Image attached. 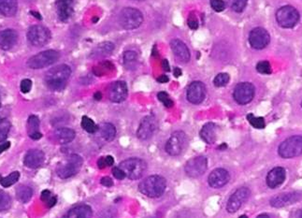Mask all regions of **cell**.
Returning <instances> with one entry per match:
<instances>
[{"label": "cell", "instance_id": "cell-1", "mask_svg": "<svg viewBox=\"0 0 302 218\" xmlns=\"http://www.w3.org/2000/svg\"><path fill=\"white\" fill-rule=\"evenodd\" d=\"M71 75V68L67 65H59L50 68L45 76V83L52 91H61L67 85V80Z\"/></svg>", "mask_w": 302, "mask_h": 218}, {"label": "cell", "instance_id": "cell-2", "mask_svg": "<svg viewBox=\"0 0 302 218\" xmlns=\"http://www.w3.org/2000/svg\"><path fill=\"white\" fill-rule=\"evenodd\" d=\"M167 187V180L160 175H151L147 177L139 185V190L141 193L149 198H159Z\"/></svg>", "mask_w": 302, "mask_h": 218}, {"label": "cell", "instance_id": "cell-3", "mask_svg": "<svg viewBox=\"0 0 302 218\" xmlns=\"http://www.w3.org/2000/svg\"><path fill=\"white\" fill-rule=\"evenodd\" d=\"M83 166V159L78 155H70L59 163L56 173L61 179H67L74 176Z\"/></svg>", "mask_w": 302, "mask_h": 218}, {"label": "cell", "instance_id": "cell-4", "mask_svg": "<svg viewBox=\"0 0 302 218\" xmlns=\"http://www.w3.org/2000/svg\"><path fill=\"white\" fill-rule=\"evenodd\" d=\"M119 168L125 172L126 176L130 180H139L143 176L147 168V164L144 160L133 158L121 162L119 164Z\"/></svg>", "mask_w": 302, "mask_h": 218}, {"label": "cell", "instance_id": "cell-5", "mask_svg": "<svg viewBox=\"0 0 302 218\" xmlns=\"http://www.w3.org/2000/svg\"><path fill=\"white\" fill-rule=\"evenodd\" d=\"M278 154L283 159H293L302 154V136H292L280 144Z\"/></svg>", "mask_w": 302, "mask_h": 218}, {"label": "cell", "instance_id": "cell-6", "mask_svg": "<svg viewBox=\"0 0 302 218\" xmlns=\"http://www.w3.org/2000/svg\"><path fill=\"white\" fill-rule=\"evenodd\" d=\"M60 54L57 51H43L42 53H39L28 59L26 65L30 68L40 69L54 64L58 60Z\"/></svg>", "mask_w": 302, "mask_h": 218}, {"label": "cell", "instance_id": "cell-7", "mask_svg": "<svg viewBox=\"0 0 302 218\" xmlns=\"http://www.w3.org/2000/svg\"><path fill=\"white\" fill-rule=\"evenodd\" d=\"M119 22L126 30H133L143 24V13L137 8H123L119 14Z\"/></svg>", "mask_w": 302, "mask_h": 218}, {"label": "cell", "instance_id": "cell-8", "mask_svg": "<svg viewBox=\"0 0 302 218\" xmlns=\"http://www.w3.org/2000/svg\"><path fill=\"white\" fill-rule=\"evenodd\" d=\"M27 40L33 46L42 47L50 42V30L43 25H33L27 31Z\"/></svg>", "mask_w": 302, "mask_h": 218}, {"label": "cell", "instance_id": "cell-9", "mask_svg": "<svg viewBox=\"0 0 302 218\" xmlns=\"http://www.w3.org/2000/svg\"><path fill=\"white\" fill-rule=\"evenodd\" d=\"M276 19L278 24L282 27L291 28L298 24L300 20V13L292 6H284L278 9Z\"/></svg>", "mask_w": 302, "mask_h": 218}, {"label": "cell", "instance_id": "cell-10", "mask_svg": "<svg viewBox=\"0 0 302 218\" xmlns=\"http://www.w3.org/2000/svg\"><path fill=\"white\" fill-rule=\"evenodd\" d=\"M187 137L184 131H175L169 137L166 143V152L171 157H176L185 150Z\"/></svg>", "mask_w": 302, "mask_h": 218}, {"label": "cell", "instance_id": "cell-11", "mask_svg": "<svg viewBox=\"0 0 302 218\" xmlns=\"http://www.w3.org/2000/svg\"><path fill=\"white\" fill-rule=\"evenodd\" d=\"M250 190L247 187H241L237 189L234 193L231 195L227 203V211L229 214H234L239 210L243 204L247 202L250 197Z\"/></svg>", "mask_w": 302, "mask_h": 218}, {"label": "cell", "instance_id": "cell-12", "mask_svg": "<svg viewBox=\"0 0 302 218\" xmlns=\"http://www.w3.org/2000/svg\"><path fill=\"white\" fill-rule=\"evenodd\" d=\"M254 86L250 83L238 84L233 92V98L240 105H246L251 102L254 97Z\"/></svg>", "mask_w": 302, "mask_h": 218}, {"label": "cell", "instance_id": "cell-13", "mask_svg": "<svg viewBox=\"0 0 302 218\" xmlns=\"http://www.w3.org/2000/svg\"><path fill=\"white\" fill-rule=\"evenodd\" d=\"M208 168V160L205 157H197L186 162L185 170L188 176L192 178L201 176Z\"/></svg>", "mask_w": 302, "mask_h": 218}, {"label": "cell", "instance_id": "cell-14", "mask_svg": "<svg viewBox=\"0 0 302 218\" xmlns=\"http://www.w3.org/2000/svg\"><path fill=\"white\" fill-rule=\"evenodd\" d=\"M270 41L269 34L263 27L253 28L249 35V42L253 49L262 50L268 46Z\"/></svg>", "mask_w": 302, "mask_h": 218}, {"label": "cell", "instance_id": "cell-15", "mask_svg": "<svg viewBox=\"0 0 302 218\" xmlns=\"http://www.w3.org/2000/svg\"><path fill=\"white\" fill-rule=\"evenodd\" d=\"M157 128V120L152 115L145 116L142 120L137 130V136L140 140L146 141L150 139Z\"/></svg>", "mask_w": 302, "mask_h": 218}, {"label": "cell", "instance_id": "cell-16", "mask_svg": "<svg viewBox=\"0 0 302 218\" xmlns=\"http://www.w3.org/2000/svg\"><path fill=\"white\" fill-rule=\"evenodd\" d=\"M187 101L192 104H200L205 100L206 86L201 82H193L187 88Z\"/></svg>", "mask_w": 302, "mask_h": 218}, {"label": "cell", "instance_id": "cell-17", "mask_svg": "<svg viewBox=\"0 0 302 218\" xmlns=\"http://www.w3.org/2000/svg\"><path fill=\"white\" fill-rule=\"evenodd\" d=\"M128 89L124 81H117L110 85L109 90V101L114 103H121L127 98Z\"/></svg>", "mask_w": 302, "mask_h": 218}, {"label": "cell", "instance_id": "cell-18", "mask_svg": "<svg viewBox=\"0 0 302 218\" xmlns=\"http://www.w3.org/2000/svg\"><path fill=\"white\" fill-rule=\"evenodd\" d=\"M230 180L229 172L225 168H218L210 172L208 183L212 188H221L227 185Z\"/></svg>", "mask_w": 302, "mask_h": 218}, {"label": "cell", "instance_id": "cell-19", "mask_svg": "<svg viewBox=\"0 0 302 218\" xmlns=\"http://www.w3.org/2000/svg\"><path fill=\"white\" fill-rule=\"evenodd\" d=\"M301 192H289L275 196L270 200V205L274 208H282L299 202L302 199Z\"/></svg>", "mask_w": 302, "mask_h": 218}, {"label": "cell", "instance_id": "cell-20", "mask_svg": "<svg viewBox=\"0 0 302 218\" xmlns=\"http://www.w3.org/2000/svg\"><path fill=\"white\" fill-rule=\"evenodd\" d=\"M286 169L282 167L272 168L267 175V185L269 188H277L286 180Z\"/></svg>", "mask_w": 302, "mask_h": 218}, {"label": "cell", "instance_id": "cell-21", "mask_svg": "<svg viewBox=\"0 0 302 218\" xmlns=\"http://www.w3.org/2000/svg\"><path fill=\"white\" fill-rule=\"evenodd\" d=\"M44 153L41 150H30L27 152L24 159V164L28 168H37L41 167L44 162Z\"/></svg>", "mask_w": 302, "mask_h": 218}, {"label": "cell", "instance_id": "cell-22", "mask_svg": "<svg viewBox=\"0 0 302 218\" xmlns=\"http://www.w3.org/2000/svg\"><path fill=\"white\" fill-rule=\"evenodd\" d=\"M170 46L173 54L180 61L186 63L190 60V51L185 42H182L181 40H173L170 42Z\"/></svg>", "mask_w": 302, "mask_h": 218}, {"label": "cell", "instance_id": "cell-23", "mask_svg": "<svg viewBox=\"0 0 302 218\" xmlns=\"http://www.w3.org/2000/svg\"><path fill=\"white\" fill-rule=\"evenodd\" d=\"M18 40V34L12 29H6L0 32V49L8 51L14 47Z\"/></svg>", "mask_w": 302, "mask_h": 218}, {"label": "cell", "instance_id": "cell-24", "mask_svg": "<svg viewBox=\"0 0 302 218\" xmlns=\"http://www.w3.org/2000/svg\"><path fill=\"white\" fill-rule=\"evenodd\" d=\"M55 4L59 20L62 22L67 21L73 12V0H56Z\"/></svg>", "mask_w": 302, "mask_h": 218}, {"label": "cell", "instance_id": "cell-25", "mask_svg": "<svg viewBox=\"0 0 302 218\" xmlns=\"http://www.w3.org/2000/svg\"><path fill=\"white\" fill-rule=\"evenodd\" d=\"M92 208L88 205H79L70 209L63 218H91Z\"/></svg>", "mask_w": 302, "mask_h": 218}, {"label": "cell", "instance_id": "cell-26", "mask_svg": "<svg viewBox=\"0 0 302 218\" xmlns=\"http://www.w3.org/2000/svg\"><path fill=\"white\" fill-rule=\"evenodd\" d=\"M55 139L61 144L71 143L75 139V131L68 127H60L54 132Z\"/></svg>", "mask_w": 302, "mask_h": 218}, {"label": "cell", "instance_id": "cell-27", "mask_svg": "<svg viewBox=\"0 0 302 218\" xmlns=\"http://www.w3.org/2000/svg\"><path fill=\"white\" fill-rule=\"evenodd\" d=\"M18 0H0V14L12 17L16 14Z\"/></svg>", "mask_w": 302, "mask_h": 218}, {"label": "cell", "instance_id": "cell-28", "mask_svg": "<svg viewBox=\"0 0 302 218\" xmlns=\"http://www.w3.org/2000/svg\"><path fill=\"white\" fill-rule=\"evenodd\" d=\"M201 137L205 143L212 144L216 141V126L213 123L204 125L201 130Z\"/></svg>", "mask_w": 302, "mask_h": 218}, {"label": "cell", "instance_id": "cell-29", "mask_svg": "<svg viewBox=\"0 0 302 218\" xmlns=\"http://www.w3.org/2000/svg\"><path fill=\"white\" fill-rule=\"evenodd\" d=\"M113 50H114V44L112 42H102L93 52V57L101 58V57L109 56Z\"/></svg>", "mask_w": 302, "mask_h": 218}, {"label": "cell", "instance_id": "cell-30", "mask_svg": "<svg viewBox=\"0 0 302 218\" xmlns=\"http://www.w3.org/2000/svg\"><path fill=\"white\" fill-rule=\"evenodd\" d=\"M100 132H101V137L107 141V142H111L114 140L115 136H116V128L110 123H103L101 124L100 127Z\"/></svg>", "mask_w": 302, "mask_h": 218}, {"label": "cell", "instance_id": "cell-31", "mask_svg": "<svg viewBox=\"0 0 302 218\" xmlns=\"http://www.w3.org/2000/svg\"><path fill=\"white\" fill-rule=\"evenodd\" d=\"M33 196V190L27 185H19L16 190L17 200L22 203H27Z\"/></svg>", "mask_w": 302, "mask_h": 218}, {"label": "cell", "instance_id": "cell-32", "mask_svg": "<svg viewBox=\"0 0 302 218\" xmlns=\"http://www.w3.org/2000/svg\"><path fill=\"white\" fill-rule=\"evenodd\" d=\"M124 65L127 69H134L138 64V54L134 51H126L123 56Z\"/></svg>", "mask_w": 302, "mask_h": 218}, {"label": "cell", "instance_id": "cell-33", "mask_svg": "<svg viewBox=\"0 0 302 218\" xmlns=\"http://www.w3.org/2000/svg\"><path fill=\"white\" fill-rule=\"evenodd\" d=\"M20 178V173L18 171H13L8 176L2 177L0 175V185L4 187H9L14 185Z\"/></svg>", "mask_w": 302, "mask_h": 218}, {"label": "cell", "instance_id": "cell-34", "mask_svg": "<svg viewBox=\"0 0 302 218\" xmlns=\"http://www.w3.org/2000/svg\"><path fill=\"white\" fill-rule=\"evenodd\" d=\"M40 118L37 115H30L27 120V131L28 135L33 134L35 132L39 131L40 128Z\"/></svg>", "mask_w": 302, "mask_h": 218}, {"label": "cell", "instance_id": "cell-35", "mask_svg": "<svg viewBox=\"0 0 302 218\" xmlns=\"http://www.w3.org/2000/svg\"><path fill=\"white\" fill-rule=\"evenodd\" d=\"M82 127L88 133H96L99 130V126L95 124L91 118L84 116L82 118Z\"/></svg>", "mask_w": 302, "mask_h": 218}, {"label": "cell", "instance_id": "cell-36", "mask_svg": "<svg viewBox=\"0 0 302 218\" xmlns=\"http://www.w3.org/2000/svg\"><path fill=\"white\" fill-rule=\"evenodd\" d=\"M227 5L236 12H242L244 10L248 0H226Z\"/></svg>", "mask_w": 302, "mask_h": 218}, {"label": "cell", "instance_id": "cell-37", "mask_svg": "<svg viewBox=\"0 0 302 218\" xmlns=\"http://www.w3.org/2000/svg\"><path fill=\"white\" fill-rule=\"evenodd\" d=\"M42 201L43 202H45L46 205H47L49 208H51V207H53V206L56 204L57 199H56L55 196H52V195H51L50 190L46 189V190H43V191H42Z\"/></svg>", "mask_w": 302, "mask_h": 218}, {"label": "cell", "instance_id": "cell-38", "mask_svg": "<svg viewBox=\"0 0 302 218\" xmlns=\"http://www.w3.org/2000/svg\"><path fill=\"white\" fill-rule=\"evenodd\" d=\"M10 204H11V200L9 195L4 190H0V212L8 210Z\"/></svg>", "mask_w": 302, "mask_h": 218}, {"label": "cell", "instance_id": "cell-39", "mask_svg": "<svg viewBox=\"0 0 302 218\" xmlns=\"http://www.w3.org/2000/svg\"><path fill=\"white\" fill-rule=\"evenodd\" d=\"M9 129H10L9 122L5 119H2L0 121V143L4 142L7 139Z\"/></svg>", "mask_w": 302, "mask_h": 218}, {"label": "cell", "instance_id": "cell-40", "mask_svg": "<svg viewBox=\"0 0 302 218\" xmlns=\"http://www.w3.org/2000/svg\"><path fill=\"white\" fill-rule=\"evenodd\" d=\"M247 120L253 127L257 129H262L265 127V120L263 117H255L252 113L247 115Z\"/></svg>", "mask_w": 302, "mask_h": 218}, {"label": "cell", "instance_id": "cell-41", "mask_svg": "<svg viewBox=\"0 0 302 218\" xmlns=\"http://www.w3.org/2000/svg\"><path fill=\"white\" fill-rule=\"evenodd\" d=\"M229 82V75L227 73H219L213 80V84L216 87H222L227 85Z\"/></svg>", "mask_w": 302, "mask_h": 218}, {"label": "cell", "instance_id": "cell-42", "mask_svg": "<svg viewBox=\"0 0 302 218\" xmlns=\"http://www.w3.org/2000/svg\"><path fill=\"white\" fill-rule=\"evenodd\" d=\"M256 70L261 74H270L271 73V67L268 61H261L256 65Z\"/></svg>", "mask_w": 302, "mask_h": 218}, {"label": "cell", "instance_id": "cell-43", "mask_svg": "<svg viewBox=\"0 0 302 218\" xmlns=\"http://www.w3.org/2000/svg\"><path fill=\"white\" fill-rule=\"evenodd\" d=\"M157 98L164 104V106L167 107V108H171L173 106V104H174L172 100L169 98V96L166 92L158 93Z\"/></svg>", "mask_w": 302, "mask_h": 218}, {"label": "cell", "instance_id": "cell-44", "mask_svg": "<svg viewBox=\"0 0 302 218\" xmlns=\"http://www.w3.org/2000/svg\"><path fill=\"white\" fill-rule=\"evenodd\" d=\"M210 7L215 11L220 12L226 8V2L224 0H210Z\"/></svg>", "mask_w": 302, "mask_h": 218}, {"label": "cell", "instance_id": "cell-45", "mask_svg": "<svg viewBox=\"0 0 302 218\" xmlns=\"http://www.w3.org/2000/svg\"><path fill=\"white\" fill-rule=\"evenodd\" d=\"M116 215H117L116 209H114L112 207H109L101 212L99 216V218H115Z\"/></svg>", "mask_w": 302, "mask_h": 218}, {"label": "cell", "instance_id": "cell-46", "mask_svg": "<svg viewBox=\"0 0 302 218\" xmlns=\"http://www.w3.org/2000/svg\"><path fill=\"white\" fill-rule=\"evenodd\" d=\"M20 87H21V91L23 93H28L30 90H31V87H32V82H31V80H29V79H25V80H23L22 82H21V85H20Z\"/></svg>", "mask_w": 302, "mask_h": 218}, {"label": "cell", "instance_id": "cell-47", "mask_svg": "<svg viewBox=\"0 0 302 218\" xmlns=\"http://www.w3.org/2000/svg\"><path fill=\"white\" fill-rule=\"evenodd\" d=\"M188 26L193 29V30H197L198 27H199V22H198V19L197 17L195 16L194 14H191L190 17L188 18Z\"/></svg>", "mask_w": 302, "mask_h": 218}, {"label": "cell", "instance_id": "cell-48", "mask_svg": "<svg viewBox=\"0 0 302 218\" xmlns=\"http://www.w3.org/2000/svg\"><path fill=\"white\" fill-rule=\"evenodd\" d=\"M112 175L115 177L117 180H123L126 177L125 172L119 167L112 168Z\"/></svg>", "mask_w": 302, "mask_h": 218}, {"label": "cell", "instance_id": "cell-49", "mask_svg": "<svg viewBox=\"0 0 302 218\" xmlns=\"http://www.w3.org/2000/svg\"><path fill=\"white\" fill-rule=\"evenodd\" d=\"M101 185L106 186V187H110L113 185V182L109 177H103L101 181Z\"/></svg>", "mask_w": 302, "mask_h": 218}, {"label": "cell", "instance_id": "cell-50", "mask_svg": "<svg viewBox=\"0 0 302 218\" xmlns=\"http://www.w3.org/2000/svg\"><path fill=\"white\" fill-rule=\"evenodd\" d=\"M104 160H105L106 167H110V166H112L113 163H114V160H113V158H112L111 156H107V157H105V158H104Z\"/></svg>", "mask_w": 302, "mask_h": 218}, {"label": "cell", "instance_id": "cell-51", "mask_svg": "<svg viewBox=\"0 0 302 218\" xmlns=\"http://www.w3.org/2000/svg\"><path fill=\"white\" fill-rule=\"evenodd\" d=\"M10 147V143H3L0 144V154L1 153H3V152L6 151V150H8V148Z\"/></svg>", "mask_w": 302, "mask_h": 218}, {"label": "cell", "instance_id": "cell-52", "mask_svg": "<svg viewBox=\"0 0 302 218\" xmlns=\"http://www.w3.org/2000/svg\"><path fill=\"white\" fill-rule=\"evenodd\" d=\"M29 137H30L32 140H34V141H38V140L42 139V134L40 131H38V132H35L33 134L29 135Z\"/></svg>", "mask_w": 302, "mask_h": 218}, {"label": "cell", "instance_id": "cell-53", "mask_svg": "<svg viewBox=\"0 0 302 218\" xmlns=\"http://www.w3.org/2000/svg\"><path fill=\"white\" fill-rule=\"evenodd\" d=\"M162 67H163V69L165 70V71H169L170 70V67H169V64H168V61L167 59H165V60H163V63H162Z\"/></svg>", "mask_w": 302, "mask_h": 218}, {"label": "cell", "instance_id": "cell-54", "mask_svg": "<svg viewBox=\"0 0 302 218\" xmlns=\"http://www.w3.org/2000/svg\"><path fill=\"white\" fill-rule=\"evenodd\" d=\"M98 166L100 168H104L106 167V164H105V160L104 158H101L99 161H98Z\"/></svg>", "mask_w": 302, "mask_h": 218}, {"label": "cell", "instance_id": "cell-55", "mask_svg": "<svg viewBox=\"0 0 302 218\" xmlns=\"http://www.w3.org/2000/svg\"><path fill=\"white\" fill-rule=\"evenodd\" d=\"M157 81L159 82V83H162V84H165V83H168V77L166 75H162L160 76L159 78L157 79Z\"/></svg>", "mask_w": 302, "mask_h": 218}, {"label": "cell", "instance_id": "cell-56", "mask_svg": "<svg viewBox=\"0 0 302 218\" xmlns=\"http://www.w3.org/2000/svg\"><path fill=\"white\" fill-rule=\"evenodd\" d=\"M173 72H174V76L175 77H180V76L182 75V69L179 68V67H175Z\"/></svg>", "mask_w": 302, "mask_h": 218}, {"label": "cell", "instance_id": "cell-57", "mask_svg": "<svg viewBox=\"0 0 302 218\" xmlns=\"http://www.w3.org/2000/svg\"><path fill=\"white\" fill-rule=\"evenodd\" d=\"M94 98L96 101H101L102 99V94L101 92H97L94 95Z\"/></svg>", "mask_w": 302, "mask_h": 218}, {"label": "cell", "instance_id": "cell-58", "mask_svg": "<svg viewBox=\"0 0 302 218\" xmlns=\"http://www.w3.org/2000/svg\"><path fill=\"white\" fill-rule=\"evenodd\" d=\"M256 218H269V217L268 215H266V214H262V215H259Z\"/></svg>", "mask_w": 302, "mask_h": 218}, {"label": "cell", "instance_id": "cell-59", "mask_svg": "<svg viewBox=\"0 0 302 218\" xmlns=\"http://www.w3.org/2000/svg\"><path fill=\"white\" fill-rule=\"evenodd\" d=\"M297 218H302V210L299 211L298 215H297Z\"/></svg>", "mask_w": 302, "mask_h": 218}, {"label": "cell", "instance_id": "cell-60", "mask_svg": "<svg viewBox=\"0 0 302 218\" xmlns=\"http://www.w3.org/2000/svg\"><path fill=\"white\" fill-rule=\"evenodd\" d=\"M240 218H248L246 216H242V217H240Z\"/></svg>", "mask_w": 302, "mask_h": 218}, {"label": "cell", "instance_id": "cell-61", "mask_svg": "<svg viewBox=\"0 0 302 218\" xmlns=\"http://www.w3.org/2000/svg\"><path fill=\"white\" fill-rule=\"evenodd\" d=\"M0 108H1V99H0Z\"/></svg>", "mask_w": 302, "mask_h": 218}, {"label": "cell", "instance_id": "cell-62", "mask_svg": "<svg viewBox=\"0 0 302 218\" xmlns=\"http://www.w3.org/2000/svg\"><path fill=\"white\" fill-rule=\"evenodd\" d=\"M138 1H142V0H138Z\"/></svg>", "mask_w": 302, "mask_h": 218}, {"label": "cell", "instance_id": "cell-63", "mask_svg": "<svg viewBox=\"0 0 302 218\" xmlns=\"http://www.w3.org/2000/svg\"></svg>", "mask_w": 302, "mask_h": 218}]
</instances>
